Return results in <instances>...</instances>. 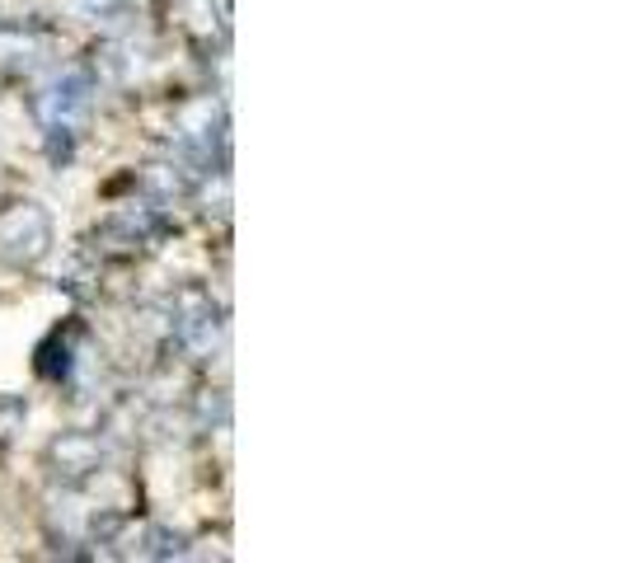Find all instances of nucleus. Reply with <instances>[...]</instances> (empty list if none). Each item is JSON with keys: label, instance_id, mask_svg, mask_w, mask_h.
<instances>
[{"label": "nucleus", "instance_id": "1", "mask_svg": "<svg viewBox=\"0 0 624 563\" xmlns=\"http://www.w3.org/2000/svg\"><path fill=\"white\" fill-rule=\"evenodd\" d=\"M52 250V217L38 202H5L0 207V258L28 268Z\"/></svg>", "mask_w": 624, "mask_h": 563}, {"label": "nucleus", "instance_id": "2", "mask_svg": "<svg viewBox=\"0 0 624 563\" xmlns=\"http://www.w3.org/2000/svg\"><path fill=\"white\" fill-rule=\"evenodd\" d=\"M90 99H94V80L85 71H66L61 80H52V90L38 99V108H43L47 123H71L80 113H90Z\"/></svg>", "mask_w": 624, "mask_h": 563}, {"label": "nucleus", "instance_id": "3", "mask_svg": "<svg viewBox=\"0 0 624 563\" xmlns=\"http://www.w3.org/2000/svg\"><path fill=\"white\" fill-rule=\"evenodd\" d=\"M52 460L71 479H90L104 465V451H99V437H90V432H61L52 441Z\"/></svg>", "mask_w": 624, "mask_h": 563}, {"label": "nucleus", "instance_id": "4", "mask_svg": "<svg viewBox=\"0 0 624 563\" xmlns=\"http://www.w3.org/2000/svg\"><path fill=\"white\" fill-rule=\"evenodd\" d=\"M75 334H80V324H71L66 334L57 329V334L38 347V371H43L47 380H66V376L75 371V347H71V338H75Z\"/></svg>", "mask_w": 624, "mask_h": 563}, {"label": "nucleus", "instance_id": "5", "mask_svg": "<svg viewBox=\"0 0 624 563\" xmlns=\"http://www.w3.org/2000/svg\"><path fill=\"white\" fill-rule=\"evenodd\" d=\"M47 164L52 170H66L75 160V127L71 123H47Z\"/></svg>", "mask_w": 624, "mask_h": 563}, {"label": "nucleus", "instance_id": "6", "mask_svg": "<svg viewBox=\"0 0 624 563\" xmlns=\"http://www.w3.org/2000/svg\"><path fill=\"white\" fill-rule=\"evenodd\" d=\"M146 550L141 554H151V559H174V554H188V540L178 535V531H164V526H151V531L141 535Z\"/></svg>", "mask_w": 624, "mask_h": 563}, {"label": "nucleus", "instance_id": "7", "mask_svg": "<svg viewBox=\"0 0 624 563\" xmlns=\"http://www.w3.org/2000/svg\"><path fill=\"white\" fill-rule=\"evenodd\" d=\"M24 418V400H0V437H10Z\"/></svg>", "mask_w": 624, "mask_h": 563}, {"label": "nucleus", "instance_id": "8", "mask_svg": "<svg viewBox=\"0 0 624 563\" xmlns=\"http://www.w3.org/2000/svg\"><path fill=\"white\" fill-rule=\"evenodd\" d=\"M85 10L99 14V20H113V14H122V10H127V0H85Z\"/></svg>", "mask_w": 624, "mask_h": 563}]
</instances>
